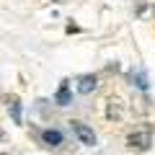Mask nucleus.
<instances>
[{"label":"nucleus","mask_w":155,"mask_h":155,"mask_svg":"<svg viewBox=\"0 0 155 155\" xmlns=\"http://www.w3.org/2000/svg\"><path fill=\"white\" fill-rule=\"evenodd\" d=\"M150 145H153V124H147V122H145V127L129 132V137H127V147L129 150L145 153V150H150Z\"/></svg>","instance_id":"obj_1"},{"label":"nucleus","mask_w":155,"mask_h":155,"mask_svg":"<svg viewBox=\"0 0 155 155\" xmlns=\"http://www.w3.org/2000/svg\"><path fill=\"white\" fill-rule=\"evenodd\" d=\"M70 129H72V134H75L78 140H80V145H85V147H93L98 140H96V132L88 127V124H83V122H78V119H72L70 122Z\"/></svg>","instance_id":"obj_2"},{"label":"nucleus","mask_w":155,"mask_h":155,"mask_svg":"<svg viewBox=\"0 0 155 155\" xmlns=\"http://www.w3.org/2000/svg\"><path fill=\"white\" fill-rule=\"evenodd\" d=\"M96 88H98V75H93V72H85V75L78 78V83H75V91L80 96H91L96 93Z\"/></svg>","instance_id":"obj_3"},{"label":"nucleus","mask_w":155,"mask_h":155,"mask_svg":"<svg viewBox=\"0 0 155 155\" xmlns=\"http://www.w3.org/2000/svg\"><path fill=\"white\" fill-rule=\"evenodd\" d=\"M41 142H44L47 147H60V145L65 142V134H62L60 129L47 127V129H41Z\"/></svg>","instance_id":"obj_4"},{"label":"nucleus","mask_w":155,"mask_h":155,"mask_svg":"<svg viewBox=\"0 0 155 155\" xmlns=\"http://www.w3.org/2000/svg\"><path fill=\"white\" fill-rule=\"evenodd\" d=\"M54 104L57 106H70L72 104V93H70V83H67V80L60 83V88H57V93H54Z\"/></svg>","instance_id":"obj_5"},{"label":"nucleus","mask_w":155,"mask_h":155,"mask_svg":"<svg viewBox=\"0 0 155 155\" xmlns=\"http://www.w3.org/2000/svg\"><path fill=\"white\" fill-rule=\"evenodd\" d=\"M122 101L119 98H109V106H106V119H114V122H119L122 119Z\"/></svg>","instance_id":"obj_6"},{"label":"nucleus","mask_w":155,"mask_h":155,"mask_svg":"<svg viewBox=\"0 0 155 155\" xmlns=\"http://www.w3.org/2000/svg\"><path fill=\"white\" fill-rule=\"evenodd\" d=\"M8 111L13 116V124H23V109H21L18 98H8Z\"/></svg>","instance_id":"obj_7"},{"label":"nucleus","mask_w":155,"mask_h":155,"mask_svg":"<svg viewBox=\"0 0 155 155\" xmlns=\"http://www.w3.org/2000/svg\"><path fill=\"white\" fill-rule=\"evenodd\" d=\"M129 80H132V85H137L140 91H147V88H150L147 75H145L142 70H132V72H129Z\"/></svg>","instance_id":"obj_8"},{"label":"nucleus","mask_w":155,"mask_h":155,"mask_svg":"<svg viewBox=\"0 0 155 155\" xmlns=\"http://www.w3.org/2000/svg\"><path fill=\"white\" fill-rule=\"evenodd\" d=\"M65 31H67V34H78V31H80V26H78V23H67Z\"/></svg>","instance_id":"obj_9"},{"label":"nucleus","mask_w":155,"mask_h":155,"mask_svg":"<svg viewBox=\"0 0 155 155\" xmlns=\"http://www.w3.org/2000/svg\"><path fill=\"white\" fill-rule=\"evenodd\" d=\"M0 155H8V153H0Z\"/></svg>","instance_id":"obj_10"}]
</instances>
